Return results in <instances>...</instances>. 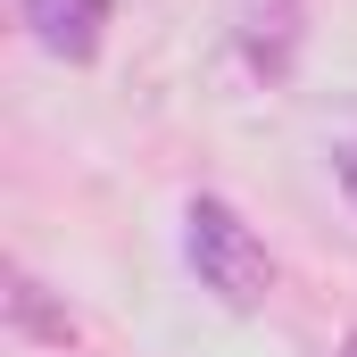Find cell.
Segmentation results:
<instances>
[{"label":"cell","mask_w":357,"mask_h":357,"mask_svg":"<svg viewBox=\"0 0 357 357\" xmlns=\"http://www.w3.org/2000/svg\"><path fill=\"white\" fill-rule=\"evenodd\" d=\"M183 266H191V282H199L225 316H258L274 299V282H282L266 233H258L225 191H191V199H183Z\"/></svg>","instance_id":"obj_1"},{"label":"cell","mask_w":357,"mask_h":357,"mask_svg":"<svg viewBox=\"0 0 357 357\" xmlns=\"http://www.w3.org/2000/svg\"><path fill=\"white\" fill-rule=\"evenodd\" d=\"M233 50L258 84H291L307 50V0H233Z\"/></svg>","instance_id":"obj_2"},{"label":"cell","mask_w":357,"mask_h":357,"mask_svg":"<svg viewBox=\"0 0 357 357\" xmlns=\"http://www.w3.org/2000/svg\"><path fill=\"white\" fill-rule=\"evenodd\" d=\"M17 17H25V33H33L50 59H67V67H91V59L108 50L116 0H17Z\"/></svg>","instance_id":"obj_3"},{"label":"cell","mask_w":357,"mask_h":357,"mask_svg":"<svg viewBox=\"0 0 357 357\" xmlns=\"http://www.w3.org/2000/svg\"><path fill=\"white\" fill-rule=\"evenodd\" d=\"M0 307H8V333H17V341H33V349H75V341H84L75 307H67L42 274L25 266V258H8V266H0Z\"/></svg>","instance_id":"obj_4"},{"label":"cell","mask_w":357,"mask_h":357,"mask_svg":"<svg viewBox=\"0 0 357 357\" xmlns=\"http://www.w3.org/2000/svg\"><path fill=\"white\" fill-rule=\"evenodd\" d=\"M333 183H341V199L357 208V150H333Z\"/></svg>","instance_id":"obj_5"},{"label":"cell","mask_w":357,"mask_h":357,"mask_svg":"<svg viewBox=\"0 0 357 357\" xmlns=\"http://www.w3.org/2000/svg\"><path fill=\"white\" fill-rule=\"evenodd\" d=\"M333 357H357V333H341V349H333Z\"/></svg>","instance_id":"obj_6"}]
</instances>
